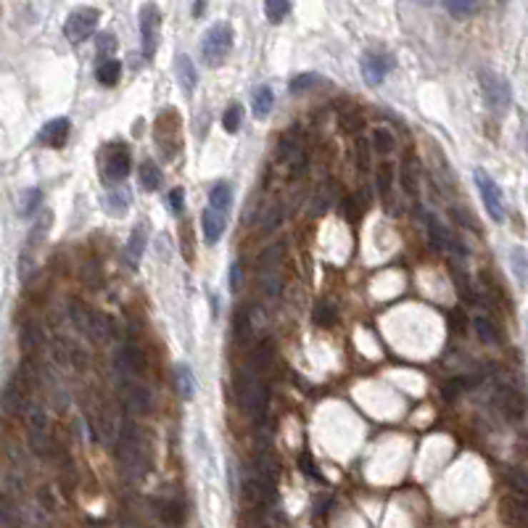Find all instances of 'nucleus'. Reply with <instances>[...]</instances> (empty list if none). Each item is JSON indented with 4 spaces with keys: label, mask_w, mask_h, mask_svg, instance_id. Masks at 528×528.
<instances>
[{
    "label": "nucleus",
    "mask_w": 528,
    "mask_h": 528,
    "mask_svg": "<svg viewBox=\"0 0 528 528\" xmlns=\"http://www.w3.org/2000/svg\"><path fill=\"white\" fill-rule=\"evenodd\" d=\"M166 204H169V209H172V211H177V214H180V211H182V204H185V199H182V188H174V191L169 193V199H166Z\"/></svg>",
    "instance_id": "5fc2aeb1"
},
{
    "label": "nucleus",
    "mask_w": 528,
    "mask_h": 528,
    "mask_svg": "<svg viewBox=\"0 0 528 528\" xmlns=\"http://www.w3.org/2000/svg\"><path fill=\"white\" fill-rule=\"evenodd\" d=\"M140 185L146 191H159L161 188V169L154 161H143L140 164Z\"/></svg>",
    "instance_id": "7c9ffc66"
},
{
    "label": "nucleus",
    "mask_w": 528,
    "mask_h": 528,
    "mask_svg": "<svg viewBox=\"0 0 528 528\" xmlns=\"http://www.w3.org/2000/svg\"><path fill=\"white\" fill-rule=\"evenodd\" d=\"M478 79H481V87H484L486 104L492 106L494 114L507 111V109H510V104H512L510 82H507L502 74H497V71H492V69H481V71H478Z\"/></svg>",
    "instance_id": "20e7f679"
},
{
    "label": "nucleus",
    "mask_w": 528,
    "mask_h": 528,
    "mask_svg": "<svg viewBox=\"0 0 528 528\" xmlns=\"http://www.w3.org/2000/svg\"><path fill=\"white\" fill-rule=\"evenodd\" d=\"M40 201H43V196H40V191H37V188L26 191L24 193V201H21V211H24V216L35 214V209L40 206Z\"/></svg>",
    "instance_id": "de8ad7c7"
},
{
    "label": "nucleus",
    "mask_w": 528,
    "mask_h": 528,
    "mask_svg": "<svg viewBox=\"0 0 528 528\" xmlns=\"http://www.w3.org/2000/svg\"><path fill=\"white\" fill-rule=\"evenodd\" d=\"M280 256H283V246H269L264 249L259 256V269L267 275V272H275L277 264H280Z\"/></svg>",
    "instance_id": "f704fd0d"
},
{
    "label": "nucleus",
    "mask_w": 528,
    "mask_h": 528,
    "mask_svg": "<svg viewBox=\"0 0 528 528\" xmlns=\"http://www.w3.org/2000/svg\"><path fill=\"white\" fill-rule=\"evenodd\" d=\"M272 104H275V96L267 85H259L251 93V111L256 119H267L269 111H272Z\"/></svg>",
    "instance_id": "6ab92c4d"
},
{
    "label": "nucleus",
    "mask_w": 528,
    "mask_h": 528,
    "mask_svg": "<svg viewBox=\"0 0 528 528\" xmlns=\"http://www.w3.org/2000/svg\"><path fill=\"white\" fill-rule=\"evenodd\" d=\"M499 512H502V520L510 528H526L528 507H526V499H523V497H518V494L504 497L502 504H499Z\"/></svg>",
    "instance_id": "ddd939ff"
},
{
    "label": "nucleus",
    "mask_w": 528,
    "mask_h": 528,
    "mask_svg": "<svg viewBox=\"0 0 528 528\" xmlns=\"http://www.w3.org/2000/svg\"><path fill=\"white\" fill-rule=\"evenodd\" d=\"M238 286H241V267H238V264H233V269H230V288H233V291H238Z\"/></svg>",
    "instance_id": "4d7b16f0"
},
{
    "label": "nucleus",
    "mask_w": 528,
    "mask_h": 528,
    "mask_svg": "<svg viewBox=\"0 0 528 528\" xmlns=\"http://www.w3.org/2000/svg\"><path fill=\"white\" fill-rule=\"evenodd\" d=\"M499 3H504V0H499Z\"/></svg>",
    "instance_id": "052dcab7"
},
{
    "label": "nucleus",
    "mask_w": 528,
    "mask_h": 528,
    "mask_svg": "<svg viewBox=\"0 0 528 528\" xmlns=\"http://www.w3.org/2000/svg\"><path fill=\"white\" fill-rule=\"evenodd\" d=\"M378 191H381L383 199H391V185H394V166L389 164V161H383L381 166H378Z\"/></svg>",
    "instance_id": "58836bf2"
},
{
    "label": "nucleus",
    "mask_w": 528,
    "mask_h": 528,
    "mask_svg": "<svg viewBox=\"0 0 528 528\" xmlns=\"http://www.w3.org/2000/svg\"><path fill=\"white\" fill-rule=\"evenodd\" d=\"M230 204H233V188L227 182H216L214 188L209 191V209L225 214L227 209H230Z\"/></svg>",
    "instance_id": "4be33fe9"
},
{
    "label": "nucleus",
    "mask_w": 528,
    "mask_h": 528,
    "mask_svg": "<svg viewBox=\"0 0 528 528\" xmlns=\"http://www.w3.org/2000/svg\"><path fill=\"white\" fill-rule=\"evenodd\" d=\"M159 515H161L166 526L180 528L185 523V504L177 502V499H166V502L159 504Z\"/></svg>",
    "instance_id": "5701e85b"
},
{
    "label": "nucleus",
    "mask_w": 528,
    "mask_h": 528,
    "mask_svg": "<svg viewBox=\"0 0 528 528\" xmlns=\"http://www.w3.org/2000/svg\"><path fill=\"white\" fill-rule=\"evenodd\" d=\"M204 9H206V0H196V9H193V16H201V14H204Z\"/></svg>",
    "instance_id": "13d9d810"
},
{
    "label": "nucleus",
    "mask_w": 528,
    "mask_h": 528,
    "mask_svg": "<svg viewBox=\"0 0 528 528\" xmlns=\"http://www.w3.org/2000/svg\"><path fill=\"white\" fill-rule=\"evenodd\" d=\"M341 211H344V216H347L349 222H357V219L362 216V209L357 206L354 199H344V201H341Z\"/></svg>",
    "instance_id": "8fccbe9b"
},
{
    "label": "nucleus",
    "mask_w": 528,
    "mask_h": 528,
    "mask_svg": "<svg viewBox=\"0 0 528 528\" xmlns=\"http://www.w3.org/2000/svg\"><path fill=\"white\" fill-rule=\"evenodd\" d=\"M512 264H515V275H518L520 286H523V283H526V251H523V249H515Z\"/></svg>",
    "instance_id": "3c124183"
},
{
    "label": "nucleus",
    "mask_w": 528,
    "mask_h": 528,
    "mask_svg": "<svg viewBox=\"0 0 528 528\" xmlns=\"http://www.w3.org/2000/svg\"><path fill=\"white\" fill-rule=\"evenodd\" d=\"M98 21H101V11L98 9H77L71 11L66 21H64V35L71 45L85 43L87 37L96 32Z\"/></svg>",
    "instance_id": "39448f33"
},
{
    "label": "nucleus",
    "mask_w": 528,
    "mask_h": 528,
    "mask_svg": "<svg viewBox=\"0 0 528 528\" xmlns=\"http://www.w3.org/2000/svg\"><path fill=\"white\" fill-rule=\"evenodd\" d=\"M425 227H428V238H431L433 249H447L452 243L449 230L442 225V219L436 214H425Z\"/></svg>",
    "instance_id": "412c9836"
},
{
    "label": "nucleus",
    "mask_w": 528,
    "mask_h": 528,
    "mask_svg": "<svg viewBox=\"0 0 528 528\" xmlns=\"http://www.w3.org/2000/svg\"><path fill=\"white\" fill-rule=\"evenodd\" d=\"M246 497L251 499L256 507H267V504H272L277 499V484L275 481H269V478H261L256 476V473H251V476L246 478Z\"/></svg>",
    "instance_id": "9d476101"
},
{
    "label": "nucleus",
    "mask_w": 528,
    "mask_h": 528,
    "mask_svg": "<svg viewBox=\"0 0 528 528\" xmlns=\"http://www.w3.org/2000/svg\"><path fill=\"white\" fill-rule=\"evenodd\" d=\"M0 407L6 409L9 415L24 412V389L19 386V381H11L9 386H6V391L0 394Z\"/></svg>",
    "instance_id": "f3484780"
},
{
    "label": "nucleus",
    "mask_w": 528,
    "mask_h": 528,
    "mask_svg": "<svg viewBox=\"0 0 528 528\" xmlns=\"http://www.w3.org/2000/svg\"><path fill=\"white\" fill-rule=\"evenodd\" d=\"M96 48H98V59L106 61L114 51H116V37H114L111 32H101V35L96 37Z\"/></svg>",
    "instance_id": "a19ab883"
},
{
    "label": "nucleus",
    "mask_w": 528,
    "mask_h": 528,
    "mask_svg": "<svg viewBox=\"0 0 528 528\" xmlns=\"http://www.w3.org/2000/svg\"><path fill=\"white\" fill-rule=\"evenodd\" d=\"M280 288H283V283H280L277 272H267V275H264V280H261V291H264L269 299H275V296L280 294Z\"/></svg>",
    "instance_id": "09e8293b"
},
{
    "label": "nucleus",
    "mask_w": 528,
    "mask_h": 528,
    "mask_svg": "<svg viewBox=\"0 0 528 528\" xmlns=\"http://www.w3.org/2000/svg\"><path fill=\"white\" fill-rule=\"evenodd\" d=\"M21 523V512L9 497H0V526L3 528H19Z\"/></svg>",
    "instance_id": "473e14b6"
},
{
    "label": "nucleus",
    "mask_w": 528,
    "mask_h": 528,
    "mask_svg": "<svg viewBox=\"0 0 528 528\" xmlns=\"http://www.w3.org/2000/svg\"><path fill=\"white\" fill-rule=\"evenodd\" d=\"M121 407L127 409V415L143 417L154 412V399H151V391L140 383H124L119 391Z\"/></svg>",
    "instance_id": "6e6552de"
},
{
    "label": "nucleus",
    "mask_w": 528,
    "mask_h": 528,
    "mask_svg": "<svg viewBox=\"0 0 528 528\" xmlns=\"http://www.w3.org/2000/svg\"><path fill=\"white\" fill-rule=\"evenodd\" d=\"M354 154H357V166H359L362 172H367V169H370V143L359 138L354 143Z\"/></svg>",
    "instance_id": "c03bdc74"
},
{
    "label": "nucleus",
    "mask_w": 528,
    "mask_h": 528,
    "mask_svg": "<svg viewBox=\"0 0 528 528\" xmlns=\"http://www.w3.org/2000/svg\"><path fill=\"white\" fill-rule=\"evenodd\" d=\"M362 114H357V111H344L341 114V130L347 132V135H357V132L362 130Z\"/></svg>",
    "instance_id": "79ce46f5"
},
{
    "label": "nucleus",
    "mask_w": 528,
    "mask_h": 528,
    "mask_svg": "<svg viewBox=\"0 0 528 528\" xmlns=\"http://www.w3.org/2000/svg\"><path fill=\"white\" fill-rule=\"evenodd\" d=\"M116 367L124 375H143L146 372V354L135 341H127L116 354Z\"/></svg>",
    "instance_id": "9b49d317"
},
{
    "label": "nucleus",
    "mask_w": 528,
    "mask_h": 528,
    "mask_svg": "<svg viewBox=\"0 0 528 528\" xmlns=\"http://www.w3.org/2000/svg\"><path fill=\"white\" fill-rule=\"evenodd\" d=\"M359 66H362V77L367 85H381L383 79L389 77L391 71V56L386 51H378V48H370V51L362 53V61H359Z\"/></svg>",
    "instance_id": "1a4fd4ad"
},
{
    "label": "nucleus",
    "mask_w": 528,
    "mask_h": 528,
    "mask_svg": "<svg viewBox=\"0 0 528 528\" xmlns=\"http://www.w3.org/2000/svg\"><path fill=\"white\" fill-rule=\"evenodd\" d=\"M106 206L111 209V211H116V214H121L124 209L130 206V193H127V191H114L111 196H109V201H106Z\"/></svg>",
    "instance_id": "49530a36"
},
{
    "label": "nucleus",
    "mask_w": 528,
    "mask_h": 528,
    "mask_svg": "<svg viewBox=\"0 0 528 528\" xmlns=\"http://www.w3.org/2000/svg\"><path fill=\"white\" fill-rule=\"evenodd\" d=\"M69 127H71L69 119H64V116L45 121L43 130H40V143H45V146L51 148H61L66 143V138H69Z\"/></svg>",
    "instance_id": "4468645a"
},
{
    "label": "nucleus",
    "mask_w": 528,
    "mask_h": 528,
    "mask_svg": "<svg viewBox=\"0 0 528 528\" xmlns=\"http://www.w3.org/2000/svg\"><path fill=\"white\" fill-rule=\"evenodd\" d=\"M272 362H275V347H272V341H261V344H256L254 347V352L249 354V370L256 372V375H261V372H267L269 367H272Z\"/></svg>",
    "instance_id": "2eb2a0df"
},
{
    "label": "nucleus",
    "mask_w": 528,
    "mask_h": 528,
    "mask_svg": "<svg viewBox=\"0 0 528 528\" xmlns=\"http://www.w3.org/2000/svg\"><path fill=\"white\" fill-rule=\"evenodd\" d=\"M235 399H238V407L251 415L254 420H261L267 415L269 404V391L261 383V378L256 372H251L249 367H241L235 372Z\"/></svg>",
    "instance_id": "f257e3e1"
},
{
    "label": "nucleus",
    "mask_w": 528,
    "mask_h": 528,
    "mask_svg": "<svg viewBox=\"0 0 528 528\" xmlns=\"http://www.w3.org/2000/svg\"><path fill=\"white\" fill-rule=\"evenodd\" d=\"M130 166H132V159H130V151L124 146H114L109 148V154H106V177L114 182H121L127 174H130Z\"/></svg>",
    "instance_id": "f8f14e48"
},
{
    "label": "nucleus",
    "mask_w": 528,
    "mask_h": 528,
    "mask_svg": "<svg viewBox=\"0 0 528 528\" xmlns=\"http://www.w3.org/2000/svg\"><path fill=\"white\" fill-rule=\"evenodd\" d=\"M447 3V11H449L454 19H468V16H476L481 6H484V0H444Z\"/></svg>",
    "instance_id": "a878e982"
},
{
    "label": "nucleus",
    "mask_w": 528,
    "mask_h": 528,
    "mask_svg": "<svg viewBox=\"0 0 528 528\" xmlns=\"http://www.w3.org/2000/svg\"><path fill=\"white\" fill-rule=\"evenodd\" d=\"M143 251H146V230H143V227H135L130 235V243H127V261H130L132 267L140 261Z\"/></svg>",
    "instance_id": "c756f323"
},
{
    "label": "nucleus",
    "mask_w": 528,
    "mask_h": 528,
    "mask_svg": "<svg viewBox=\"0 0 528 528\" xmlns=\"http://www.w3.org/2000/svg\"><path fill=\"white\" fill-rule=\"evenodd\" d=\"M90 314H93V312H87V309L79 302L69 304V320L74 322V328L82 330V333H87V330H90Z\"/></svg>",
    "instance_id": "c9c22d12"
},
{
    "label": "nucleus",
    "mask_w": 528,
    "mask_h": 528,
    "mask_svg": "<svg viewBox=\"0 0 528 528\" xmlns=\"http://www.w3.org/2000/svg\"><path fill=\"white\" fill-rule=\"evenodd\" d=\"M230 51H233V26L227 21H219L201 40V59L206 66H219L227 61Z\"/></svg>",
    "instance_id": "7ed1b4c3"
},
{
    "label": "nucleus",
    "mask_w": 528,
    "mask_h": 528,
    "mask_svg": "<svg viewBox=\"0 0 528 528\" xmlns=\"http://www.w3.org/2000/svg\"><path fill=\"white\" fill-rule=\"evenodd\" d=\"M476 185H478V193H481V201H484L489 216H492L494 222H502L504 219V201H502L499 185H497V182H494L484 169H476Z\"/></svg>",
    "instance_id": "0eeeda50"
},
{
    "label": "nucleus",
    "mask_w": 528,
    "mask_h": 528,
    "mask_svg": "<svg viewBox=\"0 0 528 528\" xmlns=\"http://www.w3.org/2000/svg\"><path fill=\"white\" fill-rule=\"evenodd\" d=\"M402 188L407 193L409 199H415L417 191H420V174H417V161L409 159L407 164L402 166Z\"/></svg>",
    "instance_id": "cd10ccee"
},
{
    "label": "nucleus",
    "mask_w": 528,
    "mask_h": 528,
    "mask_svg": "<svg viewBox=\"0 0 528 528\" xmlns=\"http://www.w3.org/2000/svg\"><path fill=\"white\" fill-rule=\"evenodd\" d=\"M264 14L272 24H280L291 14V0H264Z\"/></svg>",
    "instance_id": "72a5a7b5"
},
{
    "label": "nucleus",
    "mask_w": 528,
    "mask_h": 528,
    "mask_svg": "<svg viewBox=\"0 0 528 528\" xmlns=\"http://www.w3.org/2000/svg\"><path fill=\"white\" fill-rule=\"evenodd\" d=\"M322 79L317 74H299V77L291 79V93H304V90H309V87L320 85Z\"/></svg>",
    "instance_id": "a18cd8bd"
},
{
    "label": "nucleus",
    "mask_w": 528,
    "mask_h": 528,
    "mask_svg": "<svg viewBox=\"0 0 528 528\" xmlns=\"http://www.w3.org/2000/svg\"><path fill=\"white\" fill-rule=\"evenodd\" d=\"M507 481H510V486L518 492V497L526 494V476H523V470H512L510 476H507Z\"/></svg>",
    "instance_id": "603ef678"
},
{
    "label": "nucleus",
    "mask_w": 528,
    "mask_h": 528,
    "mask_svg": "<svg viewBox=\"0 0 528 528\" xmlns=\"http://www.w3.org/2000/svg\"><path fill=\"white\" fill-rule=\"evenodd\" d=\"M241 124H243V109L238 104L227 106L225 116H222V127H225L230 135H235V132L241 130Z\"/></svg>",
    "instance_id": "4c0bfd02"
},
{
    "label": "nucleus",
    "mask_w": 528,
    "mask_h": 528,
    "mask_svg": "<svg viewBox=\"0 0 528 528\" xmlns=\"http://www.w3.org/2000/svg\"><path fill=\"white\" fill-rule=\"evenodd\" d=\"M174 378H177V391H180L182 399H193L196 397V378L188 364H177L174 370Z\"/></svg>",
    "instance_id": "c85d7f7f"
},
{
    "label": "nucleus",
    "mask_w": 528,
    "mask_h": 528,
    "mask_svg": "<svg viewBox=\"0 0 528 528\" xmlns=\"http://www.w3.org/2000/svg\"><path fill=\"white\" fill-rule=\"evenodd\" d=\"M251 330H254V325H251V312H249V309H241V312L235 314V325H233V333H235V341H238V344H249V338H251Z\"/></svg>",
    "instance_id": "2f4dec72"
},
{
    "label": "nucleus",
    "mask_w": 528,
    "mask_h": 528,
    "mask_svg": "<svg viewBox=\"0 0 528 528\" xmlns=\"http://www.w3.org/2000/svg\"><path fill=\"white\" fill-rule=\"evenodd\" d=\"M465 389H470V381H468V378H452V381L444 383L442 397L447 399V402H454V399H457Z\"/></svg>",
    "instance_id": "ea45409f"
},
{
    "label": "nucleus",
    "mask_w": 528,
    "mask_h": 528,
    "mask_svg": "<svg viewBox=\"0 0 528 528\" xmlns=\"http://www.w3.org/2000/svg\"><path fill=\"white\" fill-rule=\"evenodd\" d=\"M19 338H21V349L24 352H35V349L43 347V341H45V333L43 328L37 325V322H24L21 325V333H19Z\"/></svg>",
    "instance_id": "b1692460"
},
{
    "label": "nucleus",
    "mask_w": 528,
    "mask_h": 528,
    "mask_svg": "<svg viewBox=\"0 0 528 528\" xmlns=\"http://www.w3.org/2000/svg\"><path fill=\"white\" fill-rule=\"evenodd\" d=\"M473 325H476V333H478V338H481L484 344H497V341L502 338V333H499V325H497L492 317H486V314L476 317V320H473Z\"/></svg>",
    "instance_id": "bb28decb"
},
{
    "label": "nucleus",
    "mask_w": 528,
    "mask_h": 528,
    "mask_svg": "<svg viewBox=\"0 0 528 528\" xmlns=\"http://www.w3.org/2000/svg\"><path fill=\"white\" fill-rule=\"evenodd\" d=\"M119 77H121V64L116 59H106V61H101V64H98L96 79L101 82V85L111 87V85H116V82H119Z\"/></svg>",
    "instance_id": "393cba45"
},
{
    "label": "nucleus",
    "mask_w": 528,
    "mask_h": 528,
    "mask_svg": "<svg viewBox=\"0 0 528 528\" xmlns=\"http://www.w3.org/2000/svg\"><path fill=\"white\" fill-rule=\"evenodd\" d=\"M225 227H227V219L222 211H214V209L204 211V238H206V243L219 241L222 233H225Z\"/></svg>",
    "instance_id": "a211bd4d"
},
{
    "label": "nucleus",
    "mask_w": 528,
    "mask_h": 528,
    "mask_svg": "<svg viewBox=\"0 0 528 528\" xmlns=\"http://www.w3.org/2000/svg\"><path fill=\"white\" fill-rule=\"evenodd\" d=\"M415 3H420V6H433L436 0H415Z\"/></svg>",
    "instance_id": "bf43d9fd"
},
{
    "label": "nucleus",
    "mask_w": 528,
    "mask_h": 528,
    "mask_svg": "<svg viewBox=\"0 0 528 528\" xmlns=\"http://www.w3.org/2000/svg\"><path fill=\"white\" fill-rule=\"evenodd\" d=\"M502 404H504V412H507L510 417H520V415H523V399H520L512 389L504 391Z\"/></svg>",
    "instance_id": "37998d69"
},
{
    "label": "nucleus",
    "mask_w": 528,
    "mask_h": 528,
    "mask_svg": "<svg viewBox=\"0 0 528 528\" xmlns=\"http://www.w3.org/2000/svg\"><path fill=\"white\" fill-rule=\"evenodd\" d=\"M299 462H302L304 473H307V476H309V478H320V470H317V465H314V462H312V457H309L307 452H304L302 457H299Z\"/></svg>",
    "instance_id": "864d4df0"
},
{
    "label": "nucleus",
    "mask_w": 528,
    "mask_h": 528,
    "mask_svg": "<svg viewBox=\"0 0 528 528\" xmlns=\"http://www.w3.org/2000/svg\"><path fill=\"white\" fill-rule=\"evenodd\" d=\"M336 307L330 302H317V307H314V322L317 325H322V328H330L333 322H336Z\"/></svg>",
    "instance_id": "e433bc0d"
},
{
    "label": "nucleus",
    "mask_w": 528,
    "mask_h": 528,
    "mask_svg": "<svg viewBox=\"0 0 528 528\" xmlns=\"http://www.w3.org/2000/svg\"><path fill=\"white\" fill-rule=\"evenodd\" d=\"M161 37V11L156 3H146L140 9V40H143V53L146 59H154Z\"/></svg>",
    "instance_id": "423d86ee"
},
{
    "label": "nucleus",
    "mask_w": 528,
    "mask_h": 528,
    "mask_svg": "<svg viewBox=\"0 0 528 528\" xmlns=\"http://www.w3.org/2000/svg\"><path fill=\"white\" fill-rule=\"evenodd\" d=\"M449 322H452V330H462L465 328V325H462V322H465V314L459 312V309H454V312H449Z\"/></svg>",
    "instance_id": "6e6d98bb"
},
{
    "label": "nucleus",
    "mask_w": 528,
    "mask_h": 528,
    "mask_svg": "<svg viewBox=\"0 0 528 528\" xmlns=\"http://www.w3.org/2000/svg\"><path fill=\"white\" fill-rule=\"evenodd\" d=\"M116 462H119L121 473L130 478H140L148 468L146 444H143V436L132 420L124 423V431L116 442Z\"/></svg>",
    "instance_id": "f03ea898"
},
{
    "label": "nucleus",
    "mask_w": 528,
    "mask_h": 528,
    "mask_svg": "<svg viewBox=\"0 0 528 528\" xmlns=\"http://www.w3.org/2000/svg\"><path fill=\"white\" fill-rule=\"evenodd\" d=\"M370 148L378 154V156H389L394 154V148H397V138H394V132L389 127H375L370 135Z\"/></svg>",
    "instance_id": "aec40b11"
},
{
    "label": "nucleus",
    "mask_w": 528,
    "mask_h": 528,
    "mask_svg": "<svg viewBox=\"0 0 528 528\" xmlns=\"http://www.w3.org/2000/svg\"><path fill=\"white\" fill-rule=\"evenodd\" d=\"M174 74H177V82L185 93H193L196 85H199V74H196V66H193L191 56H185L180 53L177 59H174Z\"/></svg>",
    "instance_id": "dca6fc26"
}]
</instances>
